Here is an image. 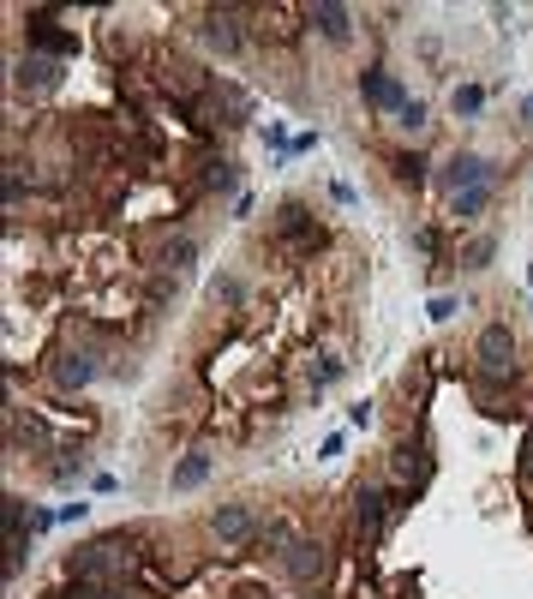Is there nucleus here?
I'll list each match as a JSON object with an SVG mask.
<instances>
[{
    "label": "nucleus",
    "instance_id": "12",
    "mask_svg": "<svg viewBox=\"0 0 533 599\" xmlns=\"http://www.w3.org/2000/svg\"><path fill=\"white\" fill-rule=\"evenodd\" d=\"M30 42H36L48 60H66V54H78V36L54 30V12H36V18H30Z\"/></svg>",
    "mask_w": 533,
    "mask_h": 599
},
{
    "label": "nucleus",
    "instance_id": "29",
    "mask_svg": "<svg viewBox=\"0 0 533 599\" xmlns=\"http://www.w3.org/2000/svg\"><path fill=\"white\" fill-rule=\"evenodd\" d=\"M516 468H522V480L533 486V432H528V444H522V462H516Z\"/></svg>",
    "mask_w": 533,
    "mask_h": 599
},
{
    "label": "nucleus",
    "instance_id": "31",
    "mask_svg": "<svg viewBox=\"0 0 533 599\" xmlns=\"http://www.w3.org/2000/svg\"><path fill=\"white\" fill-rule=\"evenodd\" d=\"M522 114H528V126H533V96H528V108H522Z\"/></svg>",
    "mask_w": 533,
    "mask_h": 599
},
{
    "label": "nucleus",
    "instance_id": "7",
    "mask_svg": "<svg viewBox=\"0 0 533 599\" xmlns=\"http://www.w3.org/2000/svg\"><path fill=\"white\" fill-rule=\"evenodd\" d=\"M492 174H498V168H492L486 156H474V150H456V156H450V162L438 168V186H444V192L456 198V192H468V186H486Z\"/></svg>",
    "mask_w": 533,
    "mask_h": 599
},
{
    "label": "nucleus",
    "instance_id": "22",
    "mask_svg": "<svg viewBox=\"0 0 533 599\" xmlns=\"http://www.w3.org/2000/svg\"><path fill=\"white\" fill-rule=\"evenodd\" d=\"M450 108H456V114H480V108H486V90H480V84H456Z\"/></svg>",
    "mask_w": 533,
    "mask_h": 599
},
{
    "label": "nucleus",
    "instance_id": "21",
    "mask_svg": "<svg viewBox=\"0 0 533 599\" xmlns=\"http://www.w3.org/2000/svg\"><path fill=\"white\" fill-rule=\"evenodd\" d=\"M492 258H498V240H492V234H480V240L462 252V270H486Z\"/></svg>",
    "mask_w": 533,
    "mask_h": 599
},
{
    "label": "nucleus",
    "instance_id": "30",
    "mask_svg": "<svg viewBox=\"0 0 533 599\" xmlns=\"http://www.w3.org/2000/svg\"><path fill=\"white\" fill-rule=\"evenodd\" d=\"M90 599H132V594H126V588H96Z\"/></svg>",
    "mask_w": 533,
    "mask_h": 599
},
{
    "label": "nucleus",
    "instance_id": "14",
    "mask_svg": "<svg viewBox=\"0 0 533 599\" xmlns=\"http://www.w3.org/2000/svg\"><path fill=\"white\" fill-rule=\"evenodd\" d=\"M48 372H54V384H60V390H84V384L96 378V360H90L84 348H72V354H60Z\"/></svg>",
    "mask_w": 533,
    "mask_h": 599
},
{
    "label": "nucleus",
    "instance_id": "2",
    "mask_svg": "<svg viewBox=\"0 0 533 599\" xmlns=\"http://www.w3.org/2000/svg\"><path fill=\"white\" fill-rule=\"evenodd\" d=\"M276 564H282V576H288L294 588H318V582L330 576V546H324V540H312V534H300V540H294Z\"/></svg>",
    "mask_w": 533,
    "mask_h": 599
},
{
    "label": "nucleus",
    "instance_id": "25",
    "mask_svg": "<svg viewBox=\"0 0 533 599\" xmlns=\"http://www.w3.org/2000/svg\"><path fill=\"white\" fill-rule=\"evenodd\" d=\"M192 258H198V240H192V234H180V240H168V264H174V270H186Z\"/></svg>",
    "mask_w": 533,
    "mask_h": 599
},
{
    "label": "nucleus",
    "instance_id": "20",
    "mask_svg": "<svg viewBox=\"0 0 533 599\" xmlns=\"http://www.w3.org/2000/svg\"><path fill=\"white\" fill-rule=\"evenodd\" d=\"M210 300H216V306H246V282H240V276H228V270H222V276H216V282H210Z\"/></svg>",
    "mask_w": 533,
    "mask_h": 599
},
{
    "label": "nucleus",
    "instance_id": "5",
    "mask_svg": "<svg viewBox=\"0 0 533 599\" xmlns=\"http://www.w3.org/2000/svg\"><path fill=\"white\" fill-rule=\"evenodd\" d=\"M474 360H480V372H516V330L504 318L486 324L480 342H474Z\"/></svg>",
    "mask_w": 533,
    "mask_h": 599
},
{
    "label": "nucleus",
    "instance_id": "24",
    "mask_svg": "<svg viewBox=\"0 0 533 599\" xmlns=\"http://www.w3.org/2000/svg\"><path fill=\"white\" fill-rule=\"evenodd\" d=\"M396 126H402V132H408V138H420V132H426V126H432V120H426V102H408V108H402V114H396Z\"/></svg>",
    "mask_w": 533,
    "mask_h": 599
},
{
    "label": "nucleus",
    "instance_id": "26",
    "mask_svg": "<svg viewBox=\"0 0 533 599\" xmlns=\"http://www.w3.org/2000/svg\"><path fill=\"white\" fill-rule=\"evenodd\" d=\"M6 204H24V168H6Z\"/></svg>",
    "mask_w": 533,
    "mask_h": 599
},
{
    "label": "nucleus",
    "instance_id": "4",
    "mask_svg": "<svg viewBox=\"0 0 533 599\" xmlns=\"http://www.w3.org/2000/svg\"><path fill=\"white\" fill-rule=\"evenodd\" d=\"M360 102H366V108H378V114H402V108H408V90H402V78H396V72L366 66V72H360Z\"/></svg>",
    "mask_w": 533,
    "mask_h": 599
},
{
    "label": "nucleus",
    "instance_id": "19",
    "mask_svg": "<svg viewBox=\"0 0 533 599\" xmlns=\"http://www.w3.org/2000/svg\"><path fill=\"white\" fill-rule=\"evenodd\" d=\"M204 186H210V192H240V162H228V156H222V162H204Z\"/></svg>",
    "mask_w": 533,
    "mask_h": 599
},
{
    "label": "nucleus",
    "instance_id": "15",
    "mask_svg": "<svg viewBox=\"0 0 533 599\" xmlns=\"http://www.w3.org/2000/svg\"><path fill=\"white\" fill-rule=\"evenodd\" d=\"M390 174H396L402 186H426V180H432V162H426L420 150H396V156H390Z\"/></svg>",
    "mask_w": 533,
    "mask_h": 599
},
{
    "label": "nucleus",
    "instance_id": "13",
    "mask_svg": "<svg viewBox=\"0 0 533 599\" xmlns=\"http://www.w3.org/2000/svg\"><path fill=\"white\" fill-rule=\"evenodd\" d=\"M210 468H216V462H210V450H186V456L168 468V486H174V492H198V486L210 480Z\"/></svg>",
    "mask_w": 533,
    "mask_h": 599
},
{
    "label": "nucleus",
    "instance_id": "9",
    "mask_svg": "<svg viewBox=\"0 0 533 599\" xmlns=\"http://www.w3.org/2000/svg\"><path fill=\"white\" fill-rule=\"evenodd\" d=\"M306 24H312L324 42H348V36H354V12H348L342 0H318V6H306Z\"/></svg>",
    "mask_w": 533,
    "mask_h": 599
},
{
    "label": "nucleus",
    "instance_id": "27",
    "mask_svg": "<svg viewBox=\"0 0 533 599\" xmlns=\"http://www.w3.org/2000/svg\"><path fill=\"white\" fill-rule=\"evenodd\" d=\"M450 318H456V294H438L432 300V324H450Z\"/></svg>",
    "mask_w": 533,
    "mask_h": 599
},
{
    "label": "nucleus",
    "instance_id": "8",
    "mask_svg": "<svg viewBox=\"0 0 533 599\" xmlns=\"http://www.w3.org/2000/svg\"><path fill=\"white\" fill-rule=\"evenodd\" d=\"M276 240H294V246H324V222H318L300 198H288V204L276 210Z\"/></svg>",
    "mask_w": 533,
    "mask_h": 599
},
{
    "label": "nucleus",
    "instance_id": "1",
    "mask_svg": "<svg viewBox=\"0 0 533 599\" xmlns=\"http://www.w3.org/2000/svg\"><path fill=\"white\" fill-rule=\"evenodd\" d=\"M126 546V534H102V540H90V546H78L72 552V582H102V576H114L120 564H132V552H120Z\"/></svg>",
    "mask_w": 533,
    "mask_h": 599
},
{
    "label": "nucleus",
    "instance_id": "6",
    "mask_svg": "<svg viewBox=\"0 0 533 599\" xmlns=\"http://www.w3.org/2000/svg\"><path fill=\"white\" fill-rule=\"evenodd\" d=\"M258 516H252V504H216L210 510V534L222 540V546H252L258 540Z\"/></svg>",
    "mask_w": 533,
    "mask_h": 599
},
{
    "label": "nucleus",
    "instance_id": "23",
    "mask_svg": "<svg viewBox=\"0 0 533 599\" xmlns=\"http://www.w3.org/2000/svg\"><path fill=\"white\" fill-rule=\"evenodd\" d=\"M306 378H312V384L324 390V384H336V378H342V360H336V354H318V360L306 366Z\"/></svg>",
    "mask_w": 533,
    "mask_h": 599
},
{
    "label": "nucleus",
    "instance_id": "17",
    "mask_svg": "<svg viewBox=\"0 0 533 599\" xmlns=\"http://www.w3.org/2000/svg\"><path fill=\"white\" fill-rule=\"evenodd\" d=\"M390 462H396V474H402V480H408V474H414V480H426V474H432V462H426V450H414V438H402V444L390 450Z\"/></svg>",
    "mask_w": 533,
    "mask_h": 599
},
{
    "label": "nucleus",
    "instance_id": "18",
    "mask_svg": "<svg viewBox=\"0 0 533 599\" xmlns=\"http://www.w3.org/2000/svg\"><path fill=\"white\" fill-rule=\"evenodd\" d=\"M294 540H300V534H294V522H264L252 546H258V552H276V558H282V552H288Z\"/></svg>",
    "mask_w": 533,
    "mask_h": 599
},
{
    "label": "nucleus",
    "instance_id": "3",
    "mask_svg": "<svg viewBox=\"0 0 533 599\" xmlns=\"http://www.w3.org/2000/svg\"><path fill=\"white\" fill-rule=\"evenodd\" d=\"M390 516H402V492H384V486H366V492L354 498V534H360V540H378Z\"/></svg>",
    "mask_w": 533,
    "mask_h": 599
},
{
    "label": "nucleus",
    "instance_id": "10",
    "mask_svg": "<svg viewBox=\"0 0 533 599\" xmlns=\"http://www.w3.org/2000/svg\"><path fill=\"white\" fill-rule=\"evenodd\" d=\"M60 78H66V60H48V54H30V60H18V72H12V84L18 90H60Z\"/></svg>",
    "mask_w": 533,
    "mask_h": 599
},
{
    "label": "nucleus",
    "instance_id": "28",
    "mask_svg": "<svg viewBox=\"0 0 533 599\" xmlns=\"http://www.w3.org/2000/svg\"><path fill=\"white\" fill-rule=\"evenodd\" d=\"M348 420H354V426H372V420H378V408H372V402H354V414H348Z\"/></svg>",
    "mask_w": 533,
    "mask_h": 599
},
{
    "label": "nucleus",
    "instance_id": "11",
    "mask_svg": "<svg viewBox=\"0 0 533 599\" xmlns=\"http://www.w3.org/2000/svg\"><path fill=\"white\" fill-rule=\"evenodd\" d=\"M198 30H204V42H210L216 54H240V12H234V6H228V12H222V6H210Z\"/></svg>",
    "mask_w": 533,
    "mask_h": 599
},
{
    "label": "nucleus",
    "instance_id": "16",
    "mask_svg": "<svg viewBox=\"0 0 533 599\" xmlns=\"http://www.w3.org/2000/svg\"><path fill=\"white\" fill-rule=\"evenodd\" d=\"M486 204H492V180H486V186H468V192H456V198H450V216H456V222H474Z\"/></svg>",
    "mask_w": 533,
    "mask_h": 599
}]
</instances>
